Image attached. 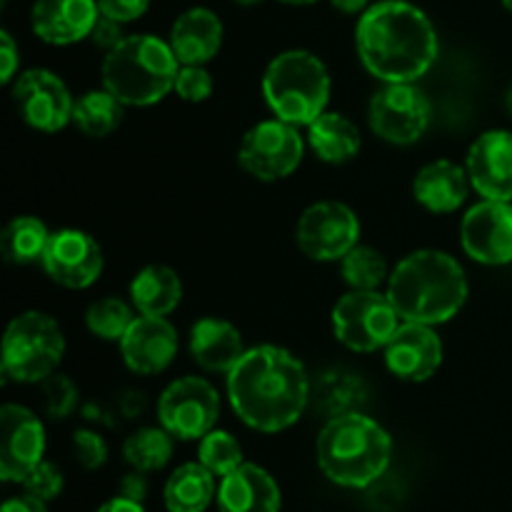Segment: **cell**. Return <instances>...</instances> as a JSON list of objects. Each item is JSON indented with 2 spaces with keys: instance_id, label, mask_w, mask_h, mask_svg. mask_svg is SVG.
<instances>
[{
  "instance_id": "obj_34",
  "label": "cell",
  "mask_w": 512,
  "mask_h": 512,
  "mask_svg": "<svg viewBox=\"0 0 512 512\" xmlns=\"http://www.w3.org/2000/svg\"><path fill=\"white\" fill-rule=\"evenodd\" d=\"M45 410L50 418L63 420L78 408V388L65 375H50L45 380Z\"/></svg>"
},
{
  "instance_id": "obj_44",
  "label": "cell",
  "mask_w": 512,
  "mask_h": 512,
  "mask_svg": "<svg viewBox=\"0 0 512 512\" xmlns=\"http://www.w3.org/2000/svg\"><path fill=\"white\" fill-rule=\"evenodd\" d=\"M330 3H333L335 10H340V13H348V15L365 13V10L370 8V0H330Z\"/></svg>"
},
{
  "instance_id": "obj_37",
  "label": "cell",
  "mask_w": 512,
  "mask_h": 512,
  "mask_svg": "<svg viewBox=\"0 0 512 512\" xmlns=\"http://www.w3.org/2000/svg\"><path fill=\"white\" fill-rule=\"evenodd\" d=\"M73 455L85 470H98L108 463V443L93 430H78L73 435Z\"/></svg>"
},
{
  "instance_id": "obj_4",
  "label": "cell",
  "mask_w": 512,
  "mask_h": 512,
  "mask_svg": "<svg viewBox=\"0 0 512 512\" xmlns=\"http://www.w3.org/2000/svg\"><path fill=\"white\" fill-rule=\"evenodd\" d=\"M318 468L340 488H368L380 480L393 458L388 430L363 413H343L328 420L315 443Z\"/></svg>"
},
{
  "instance_id": "obj_35",
  "label": "cell",
  "mask_w": 512,
  "mask_h": 512,
  "mask_svg": "<svg viewBox=\"0 0 512 512\" xmlns=\"http://www.w3.org/2000/svg\"><path fill=\"white\" fill-rule=\"evenodd\" d=\"M173 90L188 103H203L213 95V75L205 65H180Z\"/></svg>"
},
{
  "instance_id": "obj_38",
  "label": "cell",
  "mask_w": 512,
  "mask_h": 512,
  "mask_svg": "<svg viewBox=\"0 0 512 512\" xmlns=\"http://www.w3.org/2000/svg\"><path fill=\"white\" fill-rule=\"evenodd\" d=\"M98 8L103 15L125 25L143 18L150 8V0H98Z\"/></svg>"
},
{
  "instance_id": "obj_19",
  "label": "cell",
  "mask_w": 512,
  "mask_h": 512,
  "mask_svg": "<svg viewBox=\"0 0 512 512\" xmlns=\"http://www.w3.org/2000/svg\"><path fill=\"white\" fill-rule=\"evenodd\" d=\"M125 365L138 375H158L178 353V333L158 315H138L120 340Z\"/></svg>"
},
{
  "instance_id": "obj_1",
  "label": "cell",
  "mask_w": 512,
  "mask_h": 512,
  "mask_svg": "<svg viewBox=\"0 0 512 512\" xmlns=\"http://www.w3.org/2000/svg\"><path fill=\"white\" fill-rule=\"evenodd\" d=\"M228 398L248 428L280 433L305 413L310 400L308 370L290 350L258 345L245 350L228 373Z\"/></svg>"
},
{
  "instance_id": "obj_46",
  "label": "cell",
  "mask_w": 512,
  "mask_h": 512,
  "mask_svg": "<svg viewBox=\"0 0 512 512\" xmlns=\"http://www.w3.org/2000/svg\"><path fill=\"white\" fill-rule=\"evenodd\" d=\"M280 3H285V5H313V3H318V0H280Z\"/></svg>"
},
{
  "instance_id": "obj_43",
  "label": "cell",
  "mask_w": 512,
  "mask_h": 512,
  "mask_svg": "<svg viewBox=\"0 0 512 512\" xmlns=\"http://www.w3.org/2000/svg\"><path fill=\"white\" fill-rule=\"evenodd\" d=\"M95 512H145V510H143V503H135V500H128L123 498V495H118V498L100 505Z\"/></svg>"
},
{
  "instance_id": "obj_40",
  "label": "cell",
  "mask_w": 512,
  "mask_h": 512,
  "mask_svg": "<svg viewBox=\"0 0 512 512\" xmlns=\"http://www.w3.org/2000/svg\"><path fill=\"white\" fill-rule=\"evenodd\" d=\"M0 58H3V70H0V80L10 83L15 78V68H18V45H15L13 35L8 30L0 33Z\"/></svg>"
},
{
  "instance_id": "obj_23",
  "label": "cell",
  "mask_w": 512,
  "mask_h": 512,
  "mask_svg": "<svg viewBox=\"0 0 512 512\" xmlns=\"http://www.w3.org/2000/svg\"><path fill=\"white\" fill-rule=\"evenodd\" d=\"M468 170L453 160H435L418 170L413 180V195L430 213H455L468 200Z\"/></svg>"
},
{
  "instance_id": "obj_5",
  "label": "cell",
  "mask_w": 512,
  "mask_h": 512,
  "mask_svg": "<svg viewBox=\"0 0 512 512\" xmlns=\"http://www.w3.org/2000/svg\"><path fill=\"white\" fill-rule=\"evenodd\" d=\"M180 60L168 40L155 35H125L103 60V88L125 105L145 108L175 88Z\"/></svg>"
},
{
  "instance_id": "obj_15",
  "label": "cell",
  "mask_w": 512,
  "mask_h": 512,
  "mask_svg": "<svg viewBox=\"0 0 512 512\" xmlns=\"http://www.w3.org/2000/svg\"><path fill=\"white\" fill-rule=\"evenodd\" d=\"M460 243L483 265L512 263V205L500 200L473 205L460 223Z\"/></svg>"
},
{
  "instance_id": "obj_28",
  "label": "cell",
  "mask_w": 512,
  "mask_h": 512,
  "mask_svg": "<svg viewBox=\"0 0 512 512\" xmlns=\"http://www.w3.org/2000/svg\"><path fill=\"white\" fill-rule=\"evenodd\" d=\"M125 103L108 88L88 90L73 105V125L88 138H105L123 123Z\"/></svg>"
},
{
  "instance_id": "obj_8",
  "label": "cell",
  "mask_w": 512,
  "mask_h": 512,
  "mask_svg": "<svg viewBox=\"0 0 512 512\" xmlns=\"http://www.w3.org/2000/svg\"><path fill=\"white\" fill-rule=\"evenodd\" d=\"M398 328L400 315L388 293L350 290L333 308L335 338L355 353H375L385 348Z\"/></svg>"
},
{
  "instance_id": "obj_16",
  "label": "cell",
  "mask_w": 512,
  "mask_h": 512,
  "mask_svg": "<svg viewBox=\"0 0 512 512\" xmlns=\"http://www.w3.org/2000/svg\"><path fill=\"white\" fill-rule=\"evenodd\" d=\"M3 445H0V478L5 483H23L35 465L43 463L45 428L38 415L23 405L8 403L0 410Z\"/></svg>"
},
{
  "instance_id": "obj_26",
  "label": "cell",
  "mask_w": 512,
  "mask_h": 512,
  "mask_svg": "<svg viewBox=\"0 0 512 512\" xmlns=\"http://www.w3.org/2000/svg\"><path fill=\"white\" fill-rule=\"evenodd\" d=\"M308 140L315 155L333 165L353 160L360 153V143H363L353 120L340 113H328V110L308 125Z\"/></svg>"
},
{
  "instance_id": "obj_11",
  "label": "cell",
  "mask_w": 512,
  "mask_h": 512,
  "mask_svg": "<svg viewBox=\"0 0 512 512\" xmlns=\"http://www.w3.org/2000/svg\"><path fill=\"white\" fill-rule=\"evenodd\" d=\"M220 415L218 390L205 378H180L158 400L160 428L178 440H200L215 430Z\"/></svg>"
},
{
  "instance_id": "obj_48",
  "label": "cell",
  "mask_w": 512,
  "mask_h": 512,
  "mask_svg": "<svg viewBox=\"0 0 512 512\" xmlns=\"http://www.w3.org/2000/svg\"><path fill=\"white\" fill-rule=\"evenodd\" d=\"M500 3H503V5H505V8H508V10H510V13H512V0H500Z\"/></svg>"
},
{
  "instance_id": "obj_33",
  "label": "cell",
  "mask_w": 512,
  "mask_h": 512,
  "mask_svg": "<svg viewBox=\"0 0 512 512\" xmlns=\"http://www.w3.org/2000/svg\"><path fill=\"white\" fill-rule=\"evenodd\" d=\"M198 463H203L215 478H225L243 465V448L225 430H210L198 445Z\"/></svg>"
},
{
  "instance_id": "obj_13",
  "label": "cell",
  "mask_w": 512,
  "mask_h": 512,
  "mask_svg": "<svg viewBox=\"0 0 512 512\" xmlns=\"http://www.w3.org/2000/svg\"><path fill=\"white\" fill-rule=\"evenodd\" d=\"M13 103L20 118L43 133H58L73 123L75 100L53 70L33 68L20 73L13 83Z\"/></svg>"
},
{
  "instance_id": "obj_2",
  "label": "cell",
  "mask_w": 512,
  "mask_h": 512,
  "mask_svg": "<svg viewBox=\"0 0 512 512\" xmlns=\"http://www.w3.org/2000/svg\"><path fill=\"white\" fill-rule=\"evenodd\" d=\"M360 63L383 83H415L438 60V33L408 0H380L360 13L355 28Z\"/></svg>"
},
{
  "instance_id": "obj_27",
  "label": "cell",
  "mask_w": 512,
  "mask_h": 512,
  "mask_svg": "<svg viewBox=\"0 0 512 512\" xmlns=\"http://www.w3.org/2000/svg\"><path fill=\"white\" fill-rule=\"evenodd\" d=\"M215 495V475L203 463H185L165 483V508L168 512H205Z\"/></svg>"
},
{
  "instance_id": "obj_21",
  "label": "cell",
  "mask_w": 512,
  "mask_h": 512,
  "mask_svg": "<svg viewBox=\"0 0 512 512\" xmlns=\"http://www.w3.org/2000/svg\"><path fill=\"white\" fill-rule=\"evenodd\" d=\"M215 500L220 512H280L283 505V495L273 475L253 463H243L238 470L220 478Z\"/></svg>"
},
{
  "instance_id": "obj_24",
  "label": "cell",
  "mask_w": 512,
  "mask_h": 512,
  "mask_svg": "<svg viewBox=\"0 0 512 512\" xmlns=\"http://www.w3.org/2000/svg\"><path fill=\"white\" fill-rule=\"evenodd\" d=\"M190 355L208 373H230L245 355V345L233 323L203 318L190 330Z\"/></svg>"
},
{
  "instance_id": "obj_22",
  "label": "cell",
  "mask_w": 512,
  "mask_h": 512,
  "mask_svg": "<svg viewBox=\"0 0 512 512\" xmlns=\"http://www.w3.org/2000/svg\"><path fill=\"white\" fill-rule=\"evenodd\" d=\"M180 65H205L223 45V23L210 8H190L175 18L168 38Z\"/></svg>"
},
{
  "instance_id": "obj_41",
  "label": "cell",
  "mask_w": 512,
  "mask_h": 512,
  "mask_svg": "<svg viewBox=\"0 0 512 512\" xmlns=\"http://www.w3.org/2000/svg\"><path fill=\"white\" fill-rule=\"evenodd\" d=\"M118 495L135 500V503H143V500L148 498V480H145V473L135 470V473L125 475L118 485Z\"/></svg>"
},
{
  "instance_id": "obj_3",
  "label": "cell",
  "mask_w": 512,
  "mask_h": 512,
  "mask_svg": "<svg viewBox=\"0 0 512 512\" xmlns=\"http://www.w3.org/2000/svg\"><path fill=\"white\" fill-rule=\"evenodd\" d=\"M388 298L405 323H448L468 300V278L453 255L418 250L400 260L388 278Z\"/></svg>"
},
{
  "instance_id": "obj_18",
  "label": "cell",
  "mask_w": 512,
  "mask_h": 512,
  "mask_svg": "<svg viewBox=\"0 0 512 512\" xmlns=\"http://www.w3.org/2000/svg\"><path fill=\"white\" fill-rule=\"evenodd\" d=\"M468 175L485 200H512V133L488 130L468 150Z\"/></svg>"
},
{
  "instance_id": "obj_7",
  "label": "cell",
  "mask_w": 512,
  "mask_h": 512,
  "mask_svg": "<svg viewBox=\"0 0 512 512\" xmlns=\"http://www.w3.org/2000/svg\"><path fill=\"white\" fill-rule=\"evenodd\" d=\"M65 355V335L50 315L28 310L10 320L3 338V375L13 383H45Z\"/></svg>"
},
{
  "instance_id": "obj_39",
  "label": "cell",
  "mask_w": 512,
  "mask_h": 512,
  "mask_svg": "<svg viewBox=\"0 0 512 512\" xmlns=\"http://www.w3.org/2000/svg\"><path fill=\"white\" fill-rule=\"evenodd\" d=\"M123 23H118V20L108 18V15L100 13L98 20H95V28L93 33H90V43L95 45V48H103V50H113L115 45L123 40Z\"/></svg>"
},
{
  "instance_id": "obj_6",
  "label": "cell",
  "mask_w": 512,
  "mask_h": 512,
  "mask_svg": "<svg viewBox=\"0 0 512 512\" xmlns=\"http://www.w3.org/2000/svg\"><path fill=\"white\" fill-rule=\"evenodd\" d=\"M263 95L275 118L290 125H310L330 100V73L318 55L285 50L270 60L263 75Z\"/></svg>"
},
{
  "instance_id": "obj_17",
  "label": "cell",
  "mask_w": 512,
  "mask_h": 512,
  "mask_svg": "<svg viewBox=\"0 0 512 512\" xmlns=\"http://www.w3.org/2000/svg\"><path fill=\"white\" fill-rule=\"evenodd\" d=\"M385 365L398 380L423 383L433 378L443 365V343L435 335L433 325L400 323L390 343L385 345Z\"/></svg>"
},
{
  "instance_id": "obj_20",
  "label": "cell",
  "mask_w": 512,
  "mask_h": 512,
  "mask_svg": "<svg viewBox=\"0 0 512 512\" xmlns=\"http://www.w3.org/2000/svg\"><path fill=\"white\" fill-rule=\"evenodd\" d=\"M98 15V0H35L30 28L48 45H73L90 38Z\"/></svg>"
},
{
  "instance_id": "obj_32",
  "label": "cell",
  "mask_w": 512,
  "mask_h": 512,
  "mask_svg": "<svg viewBox=\"0 0 512 512\" xmlns=\"http://www.w3.org/2000/svg\"><path fill=\"white\" fill-rule=\"evenodd\" d=\"M135 315L125 300L120 298H103L95 300L85 313V325L90 333L100 340H123L128 328L133 325Z\"/></svg>"
},
{
  "instance_id": "obj_10",
  "label": "cell",
  "mask_w": 512,
  "mask_h": 512,
  "mask_svg": "<svg viewBox=\"0 0 512 512\" xmlns=\"http://www.w3.org/2000/svg\"><path fill=\"white\" fill-rule=\"evenodd\" d=\"M368 123L378 138L413 145L430 125V103L415 83H385L370 98Z\"/></svg>"
},
{
  "instance_id": "obj_42",
  "label": "cell",
  "mask_w": 512,
  "mask_h": 512,
  "mask_svg": "<svg viewBox=\"0 0 512 512\" xmlns=\"http://www.w3.org/2000/svg\"><path fill=\"white\" fill-rule=\"evenodd\" d=\"M0 512H48V505L45 500L33 498V495H15V498L5 500L3 510Z\"/></svg>"
},
{
  "instance_id": "obj_25",
  "label": "cell",
  "mask_w": 512,
  "mask_h": 512,
  "mask_svg": "<svg viewBox=\"0 0 512 512\" xmlns=\"http://www.w3.org/2000/svg\"><path fill=\"white\" fill-rule=\"evenodd\" d=\"M130 300L140 315L165 318L183 300V283L168 265H148L130 283Z\"/></svg>"
},
{
  "instance_id": "obj_31",
  "label": "cell",
  "mask_w": 512,
  "mask_h": 512,
  "mask_svg": "<svg viewBox=\"0 0 512 512\" xmlns=\"http://www.w3.org/2000/svg\"><path fill=\"white\" fill-rule=\"evenodd\" d=\"M340 273L353 290H378L390 278L385 258L370 245H355L340 260Z\"/></svg>"
},
{
  "instance_id": "obj_29",
  "label": "cell",
  "mask_w": 512,
  "mask_h": 512,
  "mask_svg": "<svg viewBox=\"0 0 512 512\" xmlns=\"http://www.w3.org/2000/svg\"><path fill=\"white\" fill-rule=\"evenodd\" d=\"M50 235L53 233L48 230V225L33 215H20V218L10 220L0 235V250H3L5 263L30 265L43 260Z\"/></svg>"
},
{
  "instance_id": "obj_14",
  "label": "cell",
  "mask_w": 512,
  "mask_h": 512,
  "mask_svg": "<svg viewBox=\"0 0 512 512\" xmlns=\"http://www.w3.org/2000/svg\"><path fill=\"white\" fill-rule=\"evenodd\" d=\"M40 263L53 283L68 290H83L100 278L105 260L93 235L65 228L50 235V243Z\"/></svg>"
},
{
  "instance_id": "obj_30",
  "label": "cell",
  "mask_w": 512,
  "mask_h": 512,
  "mask_svg": "<svg viewBox=\"0 0 512 512\" xmlns=\"http://www.w3.org/2000/svg\"><path fill=\"white\" fill-rule=\"evenodd\" d=\"M123 455L133 470L153 473L173 458V435L165 428H140L123 443Z\"/></svg>"
},
{
  "instance_id": "obj_47",
  "label": "cell",
  "mask_w": 512,
  "mask_h": 512,
  "mask_svg": "<svg viewBox=\"0 0 512 512\" xmlns=\"http://www.w3.org/2000/svg\"><path fill=\"white\" fill-rule=\"evenodd\" d=\"M505 105H508V110H510V115H512V85H510L508 95H505Z\"/></svg>"
},
{
  "instance_id": "obj_49",
  "label": "cell",
  "mask_w": 512,
  "mask_h": 512,
  "mask_svg": "<svg viewBox=\"0 0 512 512\" xmlns=\"http://www.w3.org/2000/svg\"><path fill=\"white\" fill-rule=\"evenodd\" d=\"M3 3H8V0H3Z\"/></svg>"
},
{
  "instance_id": "obj_36",
  "label": "cell",
  "mask_w": 512,
  "mask_h": 512,
  "mask_svg": "<svg viewBox=\"0 0 512 512\" xmlns=\"http://www.w3.org/2000/svg\"><path fill=\"white\" fill-rule=\"evenodd\" d=\"M20 485H23L28 495L50 503V500H55L60 493H63L65 480H63V473H60L53 463H45L43 460V463L35 465V468L30 470V475Z\"/></svg>"
},
{
  "instance_id": "obj_45",
  "label": "cell",
  "mask_w": 512,
  "mask_h": 512,
  "mask_svg": "<svg viewBox=\"0 0 512 512\" xmlns=\"http://www.w3.org/2000/svg\"><path fill=\"white\" fill-rule=\"evenodd\" d=\"M235 5H243V8H253V5H260L265 3V0H233Z\"/></svg>"
},
{
  "instance_id": "obj_9",
  "label": "cell",
  "mask_w": 512,
  "mask_h": 512,
  "mask_svg": "<svg viewBox=\"0 0 512 512\" xmlns=\"http://www.w3.org/2000/svg\"><path fill=\"white\" fill-rule=\"evenodd\" d=\"M305 153L298 125L285 120H263L245 133L238 150V163L245 173L263 183H275L293 173Z\"/></svg>"
},
{
  "instance_id": "obj_12",
  "label": "cell",
  "mask_w": 512,
  "mask_h": 512,
  "mask_svg": "<svg viewBox=\"0 0 512 512\" xmlns=\"http://www.w3.org/2000/svg\"><path fill=\"white\" fill-rule=\"evenodd\" d=\"M298 248L318 263L343 260L360 240V220L348 205L323 200L300 215L295 228Z\"/></svg>"
}]
</instances>
